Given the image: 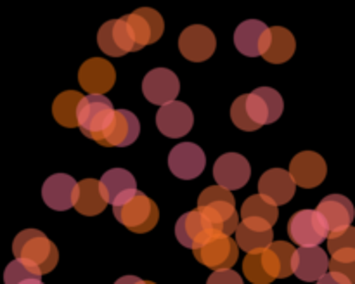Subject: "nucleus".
I'll use <instances>...</instances> for the list:
<instances>
[{"label": "nucleus", "mask_w": 355, "mask_h": 284, "mask_svg": "<svg viewBox=\"0 0 355 284\" xmlns=\"http://www.w3.org/2000/svg\"><path fill=\"white\" fill-rule=\"evenodd\" d=\"M198 210L218 236H231L239 227V213L231 190L220 186L207 187L198 197Z\"/></svg>", "instance_id": "1"}, {"label": "nucleus", "mask_w": 355, "mask_h": 284, "mask_svg": "<svg viewBox=\"0 0 355 284\" xmlns=\"http://www.w3.org/2000/svg\"><path fill=\"white\" fill-rule=\"evenodd\" d=\"M12 253L16 258L35 263L42 274L52 272L59 262L58 246L37 229L21 231L12 241Z\"/></svg>", "instance_id": "2"}, {"label": "nucleus", "mask_w": 355, "mask_h": 284, "mask_svg": "<svg viewBox=\"0 0 355 284\" xmlns=\"http://www.w3.org/2000/svg\"><path fill=\"white\" fill-rule=\"evenodd\" d=\"M114 116L116 109L106 96H97V94L85 96L78 109V128L87 139L101 144Z\"/></svg>", "instance_id": "3"}, {"label": "nucleus", "mask_w": 355, "mask_h": 284, "mask_svg": "<svg viewBox=\"0 0 355 284\" xmlns=\"http://www.w3.org/2000/svg\"><path fill=\"white\" fill-rule=\"evenodd\" d=\"M114 218L135 234L153 231L159 220L158 204L139 190L128 203L113 208Z\"/></svg>", "instance_id": "4"}, {"label": "nucleus", "mask_w": 355, "mask_h": 284, "mask_svg": "<svg viewBox=\"0 0 355 284\" xmlns=\"http://www.w3.org/2000/svg\"><path fill=\"white\" fill-rule=\"evenodd\" d=\"M288 234L300 248H318L328 241L329 227L318 210H300L288 222Z\"/></svg>", "instance_id": "5"}, {"label": "nucleus", "mask_w": 355, "mask_h": 284, "mask_svg": "<svg viewBox=\"0 0 355 284\" xmlns=\"http://www.w3.org/2000/svg\"><path fill=\"white\" fill-rule=\"evenodd\" d=\"M97 44L101 51L111 57H121V55L139 51L134 31L125 16L104 23L97 33Z\"/></svg>", "instance_id": "6"}, {"label": "nucleus", "mask_w": 355, "mask_h": 284, "mask_svg": "<svg viewBox=\"0 0 355 284\" xmlns=\"http://www.w3.org/2000/svg\"><path fill=\"white\" fill-rule=\"evenodd\" d=\"M193 255L201 265L218 272V270H229L236 265L239 256V246L231 236H217L205 246H201L200 249H194Z\"/></svg>", "instance_id": "7"}, {"label": "nucleus", "mask_w": 355, "mask_h": 284, "mask_svg": "<svg viewBox=\"0 0 355 284\" xmlns=\"http://www.w3.org/2000/svg\"><path fill=\"white\" fill-rule=\"evenodd\" d=\"M246 109L257 127L270 125L281 118L284 111L283 96L270 87H259L246 97Z\"/></svg>", "instance_id": "8"}, {"label": "nucleus", "mask_w": 355, "mask_h": 284, "mask_svg": "<svg viewBox=\"0 0 355 284\" xmlns=\"http://www.w3.org/2000/svg\"><path fill=\"white\" fill-rule=\"evenodd\" d=\"M252 177V166L248 159L239 152H225L217 158L214 165V179L217 186L227 190H238L248 184Z\"/></svg>", "instance_id": "9"}, {"label": "nucleus", "mask_w": 355, "mask_h": 284, "mask_svg": "<svg viewBox=\"0 0 355 284\" xmlns=\"http://www.w3.org/2000/svg\"><path fill=\"white\" fill-rule=\"evenodd\" d=\"M80 182L68 173H54L42 186V199L51 210L66 211L75 208L78 199Z\"/></svg>", "instance_id": "10"}, {"label": "nucleus", "mask_w": 355, "mask_h": 284, "mask_svg": "<svg viewBox=\"0 0 355 284\" xmlns=\"http://www.w3.org/2000/svg\"><path fill=\"white\" fill-rule=\"evenodd\" d=\"M217 232L210 225V222L205 218L200 210H193L184 213L175 224V238L182 246L189 249H200L214 238H217Z\"/></svg>", "instance_id": "11"}, {"label": "nucleus", "mask_w": 355, "mask_h": 284, "mask_svg": "<svg viewBox=\"0 0 355 284\" xmlns=\"http://www.w3.org/2000/svg\"><path fill=\"white\" fill-rule=\"evenodd\" d=\"M217 48V38L214 31L203 24L187 26L179 37V51L187 61L203 62L214 55Z\"/></svg>", "instance_id": "12"}, {"label": "nucleus", "mask_w": 355, "mask_h": 284, "mask_svg": "<svg viewBox=\"0 0 355 284\" xmlns=\"http://www.w3.org/2000/svg\"><path fill=\"white\" fill-rule=\"evenodd\" d=\"M180 82L175 73L168 68H155L142 80V94L156 106H166L179 96Z\"/></svg>", "instance_id": "13"}, {"label": "nucleus", "mask_w": 355, "mask_h": 284, "mask_svg": "<svg viewBox=\"0 0 355 284\" xmlns=\"http://www.w3.org/2000/svg\"><path fill=\"white\" fill-rule=\"evenodd\" d=\"M205 166H207V156L203 149L194 142L177 144L168 154V168L177 179H196L203 173Z\"/></svg>", "instance_id": "14"}, {"label": "nucleus", "mask_w": 355, "mask_h": 284, "mask_svg": "<svg viewBox=\"0 0 355 284\" xmlns=\"http://www.w3.org/2000/svg\"><path fill=\"white\" fill-rule=\"evenodd\" d=\"M116 82V71L113 64L103 57H90L80 66L78 69V83L89 96L97 94L104 96L113 89Z\"/></svg>", "instance_id": "15"}, {"label": "nucleus", "mask_w": 355, "mask_h": 284, "mask_svg": "<svg viewBox=\"0 0 355 284\" xmlns=\"http://www.w3.org/2000/svg\"><path fill=\"white\" fill-rule=\"evenodd\" d=\"M290 173L297 186L304 187V189H314L324 182L328 165L318 152L302 151L291 159Z\"/></svg>", "instance_id": "16"}, {"label": "nucleus", "mask_w": 355, "mask_h": 284, "mask_svg": "<svg viewBox=\"0 0 355 284\" xmlns=\"http://www.w3.org/2000/svg\"><path fill=\"white\" fill-rule=\"evenodd\" d=\"M194 125V114L186 103L173 100L159 107L156 113V127L168 139H180L191 132Z\"/></svg>", "instance_id": "17"}, {"label": "nucleus", "mask_w": 355, "mask_h": 284, "mask_svg": "<svg viewBox=\"0 0 355 284\" xmlns=\"http://www.w3.org/2000/svg\"><path fill=\"white\" fill-rule=\"evenodd\" d=\"M99 182L104 199H106L107 204H111L113 208L128 203V201L139 193L135 177L125 168L107 170V172H104V175L101 177Z\"/></svg>", "instance_id": "18"}, {"label": "nucleus", "mask_w": 355, "mask_h": 284, "mask_svg": "<svg viewBox=\"0 0 355 284\" xmlns=\"http://www.w3.org/2000/svg\"><path fill=\"white\" fill-rule=\"evenodd\" d=\"M125 17L134 31L139 51L158 42L165 31V21H163L162 14L151 7H141Z\"/></svg>", "instance_id": "19"}, {"label": "nucleus", "mask_w": 355, "mask_h": 284, "mask_svg": "<svg viewBox=\"0 0 355 284\" xmlns=\"http://www.w3.org/2000/svg\"><path fill=\"white\" fill-rule=\"evenodd\" d=\"M236 242L246 253L269 249L274 242V229L263 218H245L236 231Z\"/></svg>", "instance_id": "20"}, {"label": "nucleus", "mask_w": 355, "mask_h": 284, "mask_svg": "<svg viewBox=\"0 0 355 284\" xmlns=\"http://www.w3.org/2000/svg\"><path fill=\"white\" fill-rule=\"evenodd\" d=\"M315 210L328 222L329 236H336L340 232L347 231L349 227H352L355 208L352 201L347 196H343V194H329L318 204Z\"/></svg>", "instance_id": "21"}, {"label": "nucleus", "mask_w": 355, "mask_h": 284, "mask_svg": "<svg viewBox=\"0 0 355 284\" xmlns=\"http://www.w3.org/2000/svg\"><path fill=\"white\" fill-rule=\"evenodd\" d=\"M243 274L253 284H270L281 276V262L272 249L248 253L243 260Z\"/></svg>", "instance_id": "22"}, {"label": "nucleus", "mask_w": 355, "mask_h": 284, "mask_svg": "<svg viewBox=\"0 0 355 284\" xmlns=\"http://www.w3.org/2000/svg\"><path fill=\"white\" fill-rule=\"evenodd\" d=\"M270 28L263 21L246 19L236 28L234 45L243 55L248 57H259L266 52L267 42H269Z\"/></svg>", "instance_id": "23"}, {"label": "nucleus", "mask_w": 355, "mask_h": 284, "mask_svg": "<svg viewBox=\"0 0 355 284\" xmlns=\"http://www.w3.org/2000/svg\"><path fill=\"white\" fill-rule=\"evenodd\" d=\"M329 272V258L321 246L298 248L293 256V274L305 283H318Z\"/></svg>", "instance_id": "24"}, {"label": "nucleus", "mask_w": 355, "mask_h": 284, "mask_svg": "<svg viewBox=\"0 0 355 284\" xmlns=\"http://www.w3.org/2000/svg\"><path fill=\"white\" fill-rule=\"evenodd\" d=\"M297 190V182L290 172L283 168H270L259 179V194L269 197L276 206L290 203Z\"/></svg>", "instance_id": "25"}, {"label": "nucleus", "mask_w": 355, "mask_h": 284, "mask_svg": "<svg viewBox=\"0 0 355 284\" xmlns=\"http://www.w3.org/2000/svg\"><path fill=\"white\" fill-rule=\"evenodd\" d=\"M139 134H141L139 118L128 109H116V116L107 134L104 135L101 145L103 148H127L137 141Z\"/></svg>", "instance_id": "26"}, {"label": "nucleus", "mask_w": 355, "mask_h": 284, "mask_svg": "<svg viewBox=\"0 0 355 284\" xmlns=\"http://www.w3.org/2000/svg\"><path fill=\"white\" fill-rule=\"evenodd\" d=\"M297 51V40L293 33L283 26H272L269 33V42H267L266 52L262 54L263 61L270 64H283L290 61Z\"/></svg>", "instance_id": "27"}, {"label": "nucleus", "mask_w": 355, "mask_h": 284, "mask_svg": "<svg viewBox=\"0 0 355 284\" xmlns=\"http://www.w3.org/2000/svg\"><path fill=\"white\" fill-rule=\"evenodd\" d=\"M107 206V201L104 199L103 190H101V182L96 179H83L80 180V193L76 199L75 210L85 217H96L103 213Z\"/></svg>", "instance_id": "28"}, {"label": "nucleus", "mask_w": 355, "mask_h": 284, "mask_svg": "<svg viewBox=\"0 0 355 284\" xmlns=\"http://www.w3.org/2000/svg\"><path fill=\"white\" fill-rule=\"evenodd\" d=\"M83 96L78 90H66L61 92L52 103V116L61 127H78V109Z\"/></svg>", "instance_id": "29"}, {"label": "nucleus", "mask_w": 355, "mask_h": 284, "mask_svg": "<svg viewBox=\"0 0 355 284\" xmlns=\"http://www.w3.org/2000/svg\"><path fill=\"white\" fill-rule=\"evenodd\" d=\"M239 215H241L243 220L252 217L263 218V220H267L274 227V224H276L277 218H279V210H277V206L269 199V197L262 196V194H255V196L246 197Z\"/></svg>", "instance_id": "30"}, {"label": "nucleus", "mask_w": 355, "mask_h": 284, "mask_svg": "<svg viewBox=\"0 0 355 284\" xmlns=\"http://www.w3.org/2000/svg\"><path fill=\"white\" fill-rule=\"evenodd\" d=\"M42 270L35 263L23 258H14L9 262L3 272V283L6 284H28L30 281L42 279Z\"/></svg>", "instance_id": "31"}, {"label": "nucleus", "mask_w": 355, "mask_h": 284, "mask_svg": "<svg viewBox=\"0 0 355 284\" xmlns=\"http://www.w3.org/2000/svg\"><path fill=\"white\" fill-rule=\"evenodd\" d=\"M329 272L342 274L355 284V249H340L329 258Z\"/></svg>", "instance_id": "32"}, {"label": "nucleus", "mask_w": 355, "mask_h": 284, "mask_svg": "<svg viewBox=\"0 0 355 284\" xmlns=\"http://www.w3.org/2000/svg\"><path fill=\"white\" fill-rule=\"evenodd\" d=\"M246 97H248V94H243V96L236 97V100L231 106V120L239 130L255 132L259 130V127H257L252 121V118H250L248 109H246Z\"/></svg>", "instance_id": "33"}, {"label": "nucleus", "mask_w": 355, "mask_h": 284, "mask_svg": "<svg viewBox=\"0 0 355 284\" xmlns=\"http://www.w3.org/2000/svg\"><path fill=\"white\" fill-rule=\"evenodd\" d=\"M270 249L277 255L281 262V276L279 279H286L288 276L293 274V256H295V246L286 241H274L270 245Z\"/></svg>", "instance_id": "34"}, {"label": "nucleus", "mask_w": 355, "mask_h": 284, "mask_svg": "<svg viewBox=\"0 0 355 284\" xmlns=\"http://www.w3.org/2000/svg\"><path fill=\"white\" fill-rule=\"evenodd\" d=\"M328 249L331 255L340 249H355V227H349L336 236H329Z\"/></svg>", "instance_id": "35"}, {"label": "nucleus", "mask_w": 355, "mask_h": 284, "mask_svg": "<svg viewBox=\"0 0 355 284\" xmlns=\"http://www.w3.org/2000/svg\"><path fill=\"white\" fill-rule=\"evenodd\" d=\"M207 284H245L243 283L241 276H239L236 270H218V272H214L210 277H208Z\"/></svg>", "instance_id": "36"}, {"label": "nucleus", "mask_w": 355, "mask_h": 284, "mask_svg": "<svg viewBox=\"0 0 355 284\" xmlns=\"http://www.w3.org/2000/svg\"><path fill=\"white\" fill-rule=\"evenodd\" d=\"M321 284H352V281L349 277L342 276V274H335V272H328L321 281H318Z\"/></svg>", "instance_id": "37"}, {"label": "nucleus", "mask_w": 355, "mask_h": 284, "mask_svg": "<svg viewBox=\"0 0 355 284\" xmlns=\"http://www.w3.org/2000/svg\"><path fill=\"white\" fill-rule=\"evenodd\" d=\"M114 284H151V281H144L137 276H123L120 279H116Z\"/></svg>", "instance_id": "38"}, {"label": "nucleus", "mask_w": 355, "mask_h": 284, "mask_svg": "<svg viewBox=\"0 0 355 284\" xmlns=\"http://www.w3.org/2000/svg\"><path fill=\"white\" fill-rule=\"evenodd\" d=\"M151 284H156V283H153V281H151Z\"/></svg>", "instance_id": "39"}]
</instances>
